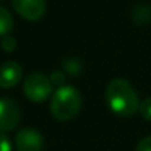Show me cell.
Returning <instances> with one entry per match:
<instances>
[{
  "label": "cell",
  "mask_w": 151,
  "mask_h": 151,
  "mask_svg": "<svg viewBox=\"0 0 151 151\" xmlns=\"http://www.w3.org/2000/svg\"><path fill=\"white\" fill-rule=\"evenodd\" d=\"M106 100L114 113L122 116L132 114L141 104L135 88L123 78H113L107 84Z\"/></svg>",
  "instance_id": "6da1fadb"
},
{
  "label": "cell",
  "mask_w": 151,
  "mask_h": 151,
  "mask_svg": "<svg viewBox=\"0 0 151 151\" xmlns=\"http://www.w3.org/2000/svg\"><path fill=\"white\" fill-rule=\"evenodd\" d=\"M81 103V94L76 88L70 85H62L51 97V114L59 120H69L79 111Z\"/></svg>",
  "instance_id": "7a4b0ae2"
},
{
  "label": "cell",
  "mask_w": 151,
  "mask_h": 151,
  "mask_svg": "<svg viewBox=\"0 0 151 151\" xmlns=\"http://www.w3.org/2000/svg\"><path fill=\"white\" fill-rule=\"evenodd\" d=\"M51 81L43 72H31L24 81V93L34 101L46 100L51 93Z\"/></svg>",
  "instance_id": "3957f363"
},
{
  "label": "cell",
  "mask_w": 151,
  "mask_h": 151,
  "mask_svg": "<svg viewBox=\"0 0 151 151\" xmlns=\"http://www.w3.org/2000/svg\"><path fill=\"white\" fill-rule=\"evenodd\" d=\"M21 117L19 104L9 97H0V131L6 132L13 129Z\"/></svg>",
  "instance_id": "277c9868"
},
{
  "label": "cell",
  "mask_w": 151,
  "mask_h": 151,
  "mask_svg": "<svg viewBox=\"0 0 151 151\" xmlns=\"http://www.w3.org/2000/svg\"><path fill=\"white\" fill-rule=\"evenodd\" d=\"M18 151H41L44 145L43 135L34 128H22L15 135Z\"/></svg>",
  "instance_id": "5b68a950"
},
{
  "label": "cell",
  "mask_w": 151,
  "mask_h": 151,
  "mask_svg": "<svg viewBox=\"0 0 151 151\" xmlns=\"http://www.w3.org/2000/svg\"><path fill=\"white\" fill-rule=\"evenodd\" d=\"M12 4L27 19H38L46 12V0H12Z\"/></svg>",
  "instance_id": "8992f818"
},
{
  "label": "cell",
  "mask_w": 151,
  "mask_h": 151,
  "mask_svg": "<svg viewBox=\"0 0 151 151\" xmlns=\"http://www.w3.org/2000/svg\"><path fill=\"white\" fill-rule=\"evenodd\" d=\"M22 78V66L15 60H6L0 65V85L10 88Z\"/></svg>",
  "instance_id": "52a82bcc"
},
{
  "label": "cell",
  "mask_w": 151,
  "mask_h": 151,
  "mask_svg": "<svg viewBox=\"0 0 151 151\" xmlns=\"http://www.w3.org/2000/svg\"><path fill=\"white\" fill-rule=\"evenodd\" d=\"M132 19L137 24H148L151 21V6L145 3H138L132 9Z\"/></svg>",
  "instance_id": "ba28073f"
},
{
  "label": "cell",
  "mask_w": 151,
  "mask_h": 151,
  "mask_svg": "<svg viewBox=\"0 0 151 151\" xmlns=\"http://www.w3.org/2000/svg\"><path fill=\"white\" fill-rule=\"evenodd\" d=\"M12 29H13V18L10 12L0 4V35H4Z\"/></svg>",
  "instance_id": "9c48e42d"
},
{
  "label": "cell",
  "mask_w": 151,
  "mask_h": 151,
  "mask_svg": "<svg viewBox=\"0 0 151 151\" xmlns=\"http://www.w3.org/2000/svg\"><path fill=\"white\" fill-rule=\"evenodd\" d=\"M63 69L70 73V75H78L81 70H82V63L79 59L76 57H70V59H66L63 62Z\"/></svg>",
  "instance_id": "30bf717a"
},
{
  "label": "cell",
  "mask_w": 151,
  "mask_h": 151,
  "mask_svg": "<svg viewBox=\"0 0 151 151\" xmlns=\"http://www.w3.org/2000/svg\"><path fill=\"white\" fill-rule=\"evenodd\" d=\"M139 111H141V114H142L144 119L151 120V97H147V99H144V100L141 101Z\"/></svg>",
  "instance_id": "8fae6325"
},
{
  "label": "cell",
  "mask_w": 151,
  "mask_h": 151,
  "mask_svg": "<svg viewBox=\"0 0 151 151\" xmlns=\"http://www.w3.org/2000/svg\"><path fill=\"white\" fill-rule=\"evenodd\" d=\"M0 46L4 51H12L16 47V40L10 35H3L1 41H0Z\"/></svg>",
  "instance_id": "7c38bea8"
},
{
  "label": "cell",
  "mask_w": 151,
  "mask_h": 151,
  "mask_svg": "<svg viewBox=\"0 0 151 151\" xmlns=\"http://www.w3.org/2000/svg\"><path fill=\"white\" fill-rule=\"evenodd\" d=\"M50 81L53 85H60V87H62V84L65 82V75H63V72H60V70H53L50 75Z\"/></svg>",
  "instance_id": "4fadbf2b"
},
{
  "label": "cell",
  "mask_w": 151,
  "mask_h": 151,
  "mask_svg": "<svg viewBox=\"0 0 151 151\" xmlns=\"http://www.w3.org/2000/svg\"><path fill=\"white\" fill-rule=\"evenodd\" d=\"M137 151H151V135L139 139V142L137 145Z\"/></svg>",
  "instance_id": "5bb4252c"
},
{
  "label": "cell",
  "mask_w": 151,
  "mask_h": 151,
  "mask_svg": "<svg viewBox=\"0 0 151 151\" xmlns=\"http://www.w3.org/2000/svg\"><path fill=\"white\" fill-rule=\"evenodd\" d=\"M0 151H12V144L10 139L6 134L0 132Z\"/></svg>",
  "instance_id": "9a60e30c"
}]
</instances>
